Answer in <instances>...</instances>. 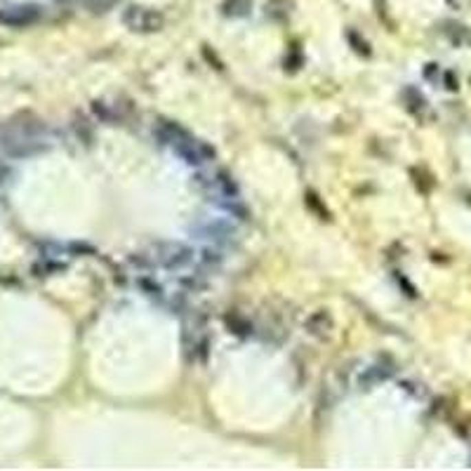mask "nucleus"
I'll use <instances>...</instances> for the list:
<instances>
[{"instance_id":"1","label":"nucleus","mask_w":471,"mask_h":471,"mask_svg":"<svg viewBox=\"0 0 471 471\" xmlns=\"http://www.w3.org/2000/svg\"><path fill=\"white\" fill-rule=\"evenodd\" d=\"M123 21L127 29H132V31L151 33V31H158L165 19H163V14L156 12V10L132 5V8H127V12L123 14Z\"/></svg>"},{"instance_id":"2","label":"nucleus","mask_w":471,"mask_h":471,"mask_svg":"<svg viewBox=\"0 0 471 471\" xmlns=\"http://www.w3.org/2000/svg\"><path fill=\"white\" fill-rule=\"evenodd\" d=\"M41 17V10L33 5H24V8H10L5 12H0V24L8 26H29Z\"/></svg>"},{"instance_id":"3","label":"nucleus","mask_w":471,"mask_h":471,"mask_svg":"<svg viewBox=\"0 0 471 471\" xmlns=\"http://www.w3.org/2000/svg\"><path fill=\"white\" fill-rule=\"evenodd\" d=\"M163 254H158V259L165 264V267H182V264H186L188 259H191V252L186 250V248L182 245H163Z\"/></svg>"},{"instance_id":"4","label":"nucleus","mask_w":471,"mask_h":471,"mask_svg":"<svg viewBox=\"0 0 471 471\" xmlns=\"http://www.w3.org/2000/svg\"><path fill=\"white\" fill-rule=\"evenodd\" d=\"M307 330L316 337H325L332 330V318L325 311H316L314 316H309Z\"/></svg>"},{"instance_id":"5","label":"nucleus","mask_w":471,"mask_h":471,"mask_svg":"<svg viewBox=\"0 0 471 471\" xmlns=\"http://www.w3.org/2000/svg\"><path fill=\"white\" fill-rule=\"evenodd\" d=\"M391 373H393V368H386V365H373V368H368L361 375V386L363 384L368 386V384H377V382H384Z\"/></svg>"},{"instance_id":"6","label":"nucleus","mask_w":471,"mask_h":471,"mask_svg":"<svg viewBox=\"0 0 471 471\" xmlns=\"http://www.w3.org/2000/svg\"><path fill=\"white\" fill-rule=\"evenodd\" d=\"M252 0H226L224 3V14H231V17H243L250 10Z\"/></svg>"},{"instance_id":"7","label":"nucleus","mask_w":471,"mask_h":471,"mask_svg":"<svg viewBox=\"0 0 471 471\" xmlns=\"http://www.w3.org/2000/svg\"><path fill=\"white\" fill-rule=\"evenodd\" d=\"M78 3L90 12H107V10L113 8L116 0H78Z\"/></svg>"}]
</instances>
